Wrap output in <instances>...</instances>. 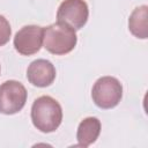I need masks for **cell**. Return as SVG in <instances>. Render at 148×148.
Masks as SVG:
<instances>
[{
    "label": "cell",
    "instance_id": "8",
    "mask_svg": "<svg viewBox=\"0 0 148 148\" xmlns=\"http://www.w3.org/2000/svg\"><path fill=\"white\" fill-rule=\"evenodd\" d=\"M101 127V121L96 117H87L81 120L76 131V140L79 142L76 146L86 148L92 145L99 136Z\"/></svg>",
    "mask_w": 148,
    "mask_h": 148
},
{
    "label": "cell",
    "instance_id": "2",
    "mask_svg": "<svg viewBox=\"0 0 148 148\" xmlns=\"http://www.w3.org/2000/svg\"><path fill=\"white\" fill-rule=\"evenodd\" d=\"M76 43L75 30L66 23L57 21L43 28V46L52 54H67L75 47Z\"/></svg>",
    "mask_w": 148,
    "mask_h": 148
},
{
    "label": "cell",
    "instance_id": "4",
    "mask_svg": "<svg viewBox=\"0 0 148 148\" xmlns=\"http://www.w3.org/2000/svg\"><path fill=\"white\" fill-rule=\"evenodd\" d=\"M27 97V89L21 82L5 81L0 84V113L9 116L20 112L25 105Z\"/></svg>",
    "mask_w": 148,
    "mask_h": 148
},
{
    "label": "cell",
    "instance_id": "6",
    "mask_svg": "<svg viewBox=\"0 0 148 148\" xmlns=\"http://www.w3.org/2000/svg\"><path fill=\"white\" fill-rule=\"evenodd\" d=\"M14 47L22 56H32L43 46V27L30 24L22 27L14 37Z\"/></svg>",
    "mask_w": 148,
    "mask_h": 148
},
{
    "label": "cell",
    "instance_id": "3",
    "mask_svg": "<svg viewBox=\"0 0 148 148\" xmlns=\"http://www.w3.org/2000/svg\"><path fill=\"white\" fill-rule=\"evenodd\" d=\"M123 97V86L113 76H102L92 86L91 98L99 109H112L119 104Z\"/></svg>",
    "mask_w": 148,
    "mask_h": 148
},
{
    "label": "cell",
    "instance_id": "1",
    "mask_svg": "<svg viewBox=\"0 0 148 148\" xmlns=\"http://www.w3.org/2000/svg\"><path fill=\"white\" fill-rule=\"evenodd\" d=\"M30 116L34 126L39 132L52 133L62 121V109L57 99L44 95L34 101Z\"/></svg>",
    "mask_w": 148,
    "mask_h": 148
},
{
    "label": "cell",
    "instance_id": "10",
    "mask_svg": "<svg viewBox=\"0 0 148 148\" xmlns=\"http://www.w3.org/2000/svg\"><path fill=\"white\" fill-rule=\"evenodd\" d=\"M12 36V28L3 15H0V46L6 45Z\"/></svg>",
    "mask_w": 148,
    "mask_h": 148
},
{
    "label": "cell",
    "instance_id": "11",
    "mask_svg": "<svg viewBox=\"0 0 148 148\" xmlns=\"http://www.w3.org/2000/svg\"><path fill=\"white\" fill-rule=\"evenodd\" d=\"M0 71H1V68H0Z\"/></svg>",
    "mask_w": 148,
    "mask_h": 148
},
{
    "label": "cell",
    "instance_id": "5",
    "mask_svg": "<svg viewBox=\"0 0 148 148\" xmlns=\"http://www.w3.org/2000/svg\"><path fill=\"white\" fill-rule=\"evenodd\" d=\"M89 17V8L84 0H64L57 10V21L72 27L74 30L83 28Z\"/></svg>",
    "mask_w": 148,
    "mask_h": 148
},
{
    "label": "cell",
    "instance_id": "9",
    "mask_svg": "<svg viewBox=\"0 0 148 148\" xmlns=\"http://www.w3.org/2000/svg\"><path fill=\"white\" fill-rule=\"evenodd\" d=\"M128 30L140 39L148 37V6L142 5L136 7L128 17Z\"/></svg>",
    "mask_w": 148,
    "mask_h": 148
},
{
    "label": "cell",
    "instance_id": "7",
    "mask_svg": "<svg viewBox=\"0 0 148 148\" xmlns=\"http://www.w3.org/2000/svg\"><path fill=\"white\" fill-rule=\"evenodd\" d=\"M57 72L56 67L50 60L37 59L30 62L27 68V79L28 81L38 88H45L53 83Z\"/></svg>",
    "mask_w": 148,
    "mask_h": 148
}]
</instances>
